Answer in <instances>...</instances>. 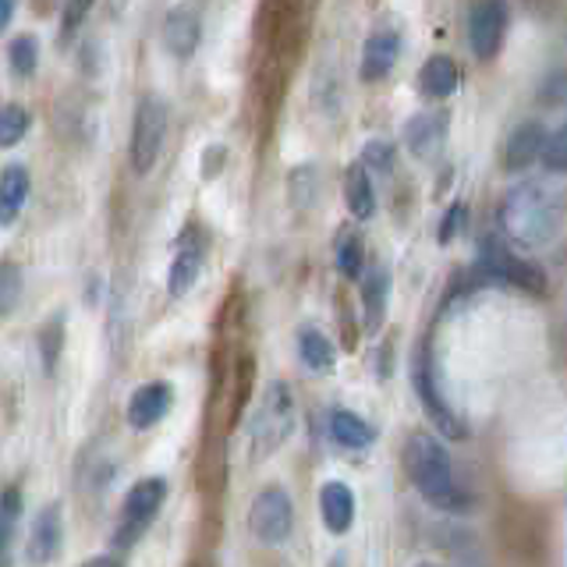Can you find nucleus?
Masks as SVG:
<instances>
[{"mask_svg": "<svg viewBox=\"0 0 567 567\" xmlns=\"http://www.w3.org/2000/svg\"><path fill=\"white\" fill-rule=\"evenodd\" d=\"M404 472L433 507L451 511V514L468 507V496L461 493L457 478H454L451 454L433 433H412V436H408V443H404Z\"/></svg>", "mask_w": 567, "mask_h": 567, "instance_id": "nucleus-1", "label": "nucleus"}, {"mask_svg": "<svg viewBox=\"0 0 567 567\" xmlns=\"http://www.w3.org/2000/svg\"><path fill=\"white\" fill-rule=\"evenodd\" d=\"M501 224L511 235V241H518L525 248H543L557 235L560 209H557V199L543 185L525 182V185H514L504 195Z\"/></svg>", "mask_w": 567, "mask_h": 567, "instance_id": "nucleus-2", "label": "nucleus"}, {"mask_svg": "<svg viewBox=\"0 0 567 567\" xmlns=\"http://www.w3.org/2000/svg\"><path fill=\"white\" fill-rule=\"evenodd\" d=\"M295 430V398L288 383H270L262 390V401L256 408L252 430H248V443H252V457L266 461L274 457L284 440Z\"/></svg>", "mask_w": 567, "mask_h": 567, "instance_id": "nucleus-3", "label": "nucleus"}, {"mask_svg": "<svg viewBox=\"0 0 567 567\" xmlns=\"http://www.w3.org/2000/svg\"><path fill=\"white\" fill-rule=\"evenodd\" d=\"M167 135V103L159 96H142L132 121V167L135 174H150Z\"/></svg>", "mask_w": 567, "mask_h": 567, "instance_id": "nucleus-4", "label": "nucleus"}, {"mask_svg": "<svg viewBox=\"0 0 567 567\" xmlns=\"http://www.w3.org/2000/svg\"><path fill=\"white\" fill-rule=\"evenodd\" d=\"M291 528H295V504L288 489L266 486L262 493H256L252 507H248V532L266 546H280L291 536Z\"/></svg>", "mask_w": 567, "mask_h": 567, "instance_id": "nucleus-5", "label": "nucleus"}, {"mask_svg": "<svg viewBox=\"0 0 567 567\" xmlns=\"http://www.w3.org/2000/svg\"><path fill=\"white\" fill-rule=\"evenodd\" d=\"M164 496H167V483L159 475L138 478V483L128 489V496H124L121 525L114 532V543L132 546L142 536V532L150 528V522L156 518V511H159V504H164Z\"/></svg>", "mask_w": 567, "mask_h": 567, "instance_id": "nucleus-6", "label": "nucleus"}, {"mask_svg": "<svg viewBox=\"0 0 567 567\" xmlns=\"http://www.w3.org/2000/svg\"><path fill=\"white\" fill-rule=\"evenodd\" d=\"M412 383H415V394L425 408V415L433 419V425L443 433V436H465V422L457 419V412L447 404L440 390V380H436V369H433V359H425V351L415 354V365H412Z\"/></svg>", "mask_w": 567, "mask_h": 567, "instance_id": "nucleus-7", "label": "nucleus"}, {"mask_svg": "<svg viewBox=\"0 0 567 567\" xmlns=\"http://www.w3.org/2000/svg\"><path fill=\"white\" fill-rule=\"evenodd\" d=\"M507 22H511V14L504 0H475L468 11V43L475 50V58L493 61L496 53H501Z\"/></svg>", "mask_w": 567, "mask_h": 567, "instance_id": "nucleus-8", "label": "nucleus"}, {"mask_svg": "<svg viewBox=\"0 0 567 567\" xmlns=\"http://www.w3.org/2000/svg\"><path fill=\"white\" fill-rule=\"evenodd\" d=\"M64 546V507L53 501V504H43L40 514L32 518V528H29V543H25V560L32 567H47L58 560Z\"/></svg>", "mask_w": 567, "mask_h": 567, "instance_id": "nucleus-9", "label": "nucleus"}, {"mask_svg": "<svg viewBox=\"0 0 567 567\" xmlns=\"http://www.w3.org/2000/svg\"><path fill=\"white\" fill-rule=\"evenodd\" d=\"M483 266H486L489 277L514 284V288H525V291H536V295L546 291V277H543L539 266H532L514 252H507L501 241H483Z\"/></svg>", "mask_w": 567, "mask_h": 567, "instance_id": "nucleus-10", "label": "nucleus"}, {"mask_svg": "<svg viewBox=\"0 0 567 567\" xmlns=\"http://www.w3.org/2000/svg\"><path fill=\"white\" fill-rule=\"evenodd\" d=\"M443 142H447V114L443 111H422L404 124V146L415 159H436Z\"/></svg>", "mask_w": 567, "mask_h": 567, "instance_id": "nucleus-11", "label": "nucleus"}, {"mask_svg": "<svg viewBox=\"0 0 567 567\" xmlns=\"http://www.w3.org/2000/svg\"><path fill=\"white\" fill-rule=\"evenodd\" d=\"M203 40V22H199V11L195 8H174L167 14V22H164V43L167 50L174 53L177 61H188L195 47H199Z\"/></svg>", "mask_w": 567, "mask_h": 567, "instance_id": "nucleus-12", "label": "nucleus"}, {"mask_svg": "<svg viewBox=\"0 0 567 567\" xmlns=\"http://www.w3.org/2000/svg\"><path fill=\"white\" fill-rule=\"evenodd\" d=\"M171 401H174V390L171 383H146L138 386L132 401H128V422L132 430H150V425H156L159 419H164L171 412Z\"/></svg>", "mask_w": 567, "mask_h": 567, "instance_id": "nucleus-13", "label": "nucleus"}, {"mask_svg": "<svg viewBox=\"0 0 567 567\" xmlns=\"http://www.w3.org/2000/svg\"><path fill=\"white\" fill-rule=\"evenodd\" d=\"M398 53H401L398 32L394 29H377L362 47V79L365 82L386 79L390 71H394V64H398Z\"/></svg>", "mask_w": 567, "mask_h": 567, "instance_id": "nucleus-14", "label": "nucleus"}, {"mask_svg": "<svg viewBox=\"0 0 567 567\" xmlns=\"http://www.w3.org/2000/svg\"><path fill=\"white\" fill-rule=\"evenodd\" d=\"M319 511H323V522L333 536H344V532L354 525V511H359V501H354V493L348 483H327L319 489Z\"/></svg>", "mask_w": 567, "mask_h": 567, "instance_id": "nucleus-15", "label": "nucleus"}, {"mask_svg": "<svg viewBox=\"0 0 567 567\" xmlns=\"http://www.w3.org/2000/svg\"><path fill=\"white\" fill-rule=\"evenodd\" d=\"M22 489H4L0 493V567L14 564V546H18V528H22Z\"/></svg>", "mask_w": 567, "mask_h": 567, "instance_id": "nucleus-16", "label": "nucleus"}, {"mask_svg": "<svg viewBox=\"0 0 567 567\" xmlns=\"http://www.w3.org/2000/svg\"><path fill=\"white\" fill-rule=\"evenodd\" d=\"M330 436L337 447H344V451H365L369 443L377 440V430H372L362 415L348 412V408H337L330 415Z\"/></svg>", "mask_w": 567, "mask_h": 567, "instance_id": "nucleus-17", "label": "nucleus"}, {"mask_svg": "<svg viewBox=\"0 0 567 567\" xmlns=\"http://www.w3.org/2000/svg\"><path fill=\"white\" fill-rule=\"evenodd\" d=\"M386 301H390V270L386 266H377L365 284H362V312H365V330L377 333L386 319Z\"/></svg>", "mask_w": 567, "mask_h": 567, "instance_id": "nucleus-18", "label": "nucleus"}, {"mask_svg": "<svg viewBox=\"0 0 567 567\" xmlns=\"http://www.w3.org/2000/svg\"><path fill=\"white\" fill-rule=\"evenodd\" d=\"M29 199V171L22 164H11L0 174V224H14Z\"/></svg>", "mask_w": 567, "mask_h": 567, "instance_id": "nucleus-19", "label": "nucleus"}, {"mask_svg": "<svg viewBox=\"0 0 567 567\" xmlns=\"http://www.w3.org/2000/svg\"><path fill=\"white\" fill-rule=\"evenodd\" d=\"M543 138H546L543 124H536V121H525V124H518V128L511 132V138H507V150H504L507 167H511V171H522V167H528L532 159L539 156Z\"/></svg>", "mask_w": 567, "mask_h": 567, "instance_id": "nucleus-20", "label": "nucleus"}, {"mask_svg": "<svg viewBox=\"0 0 567 567\" xmlns=\"http://www.w3.org/2000/svg\"><path fill=\"white\" fill-rule=\"evenodd\" d=\"M457 64L451 58H443V53H436V58H430L422 64L419 71V89L430 100H447L454 89H457Z\"/></svg>", "mask_w": 567, "mask_h": 567, "instance_id": "nucleus-21", "label": "nucleus"}, {"mask_svg": "<svg viewBox=\"0 0 567 567\" xmlns=\"http://www.w3.org/2000/svg\"><path fill=\"white\" fill-rule=\"evenodd\" d=\"M344 203L354 220H369L377 213V195H372V177L362 164H351L344 174Z\"/></svg>", "mask_w": 567, "mask_h": 567, "instance_id": "nucleus-22", "label": "nucleus"}, {"mask_svg": "<svg viewBox=\"0 0 567 567\" xmlns=\"http://www.w3.org/2000/svg\"><path fill=\"white\" fill-rule=\"evenodd\" d=\"M203 274V245H185L182 252L174 256L171 262V274H167V291L174 298H182L192 291V284L199 280Z\"/></svg>", "mask_w": 567, "mask_h": 567, "instance_id": "nucleus-23", "label": "nucleus"}, {"mask_svg": "<svg viewBox=\"0 0 567 567\" xmlns=\"http://www.w3.org/2000/svg\"><path fill=\"white\" fill-rule=\"evenodd\" d=\"M298 354H301V362H306V369H312V372H330L333 362H337L333 344L319 330H301L298 333Z\"/></svg>", "mask_w": 567, "mask_h": 567, "instance_id": "nucleus-24", "label": "nucleus"}, {"mask_svg": "<svg viewBox=\"0 0 567 567\" xmlns=\"http://www.w3.org/2000/svg\"><path fill=\"white\" fill-rule=\"evenodd\" d=\"M288 195L298 213L312 209V203L319 199V167L316 164H301L288 174Z\"/></svg>", "mask_w": 567, "mask_h": 567, "instance_id": "nucleus-25", "label": "nucleus"}, {"mask_svg": "<svg viewBox=\"0 0 567 567\" xmlns=\"http://www.w3.org/2000/svg\"><path fill=\"white\" fill-rule=\"evenodd\" d=\"M8 64L18 79H32V71L40 68V43H35V35H14L8 47Z\"/></svg>", "mask_w": 567, "mask_h": 567, "instance_id": "nucleus-26", "label": "nucleus"}, {"mask_svg": "<svg viewBox=\"0 0 567 567\" xmlns=\"http://www.w3.org/2000/svg\"><path fill=\"white\" fill-rule=\"evenodd\" d=\"M29 132V111L22 103H8L0 106V150H11L25 138Z\"/></svg>", "mask_w": 567, "mask_h": 567, "instance_id": "nucleus-27", "label": "nucleus"}, {"mask_svg": "<svg viewBox=\"0 0 567 567\" xmlns=\"http://www.w3.org/2000/svg\"><path fill=\"white\" fill-rule=\"evenodd\" d=\"M22 288H25L22 266L0 262V316H11L18 309V301H22Z\"/></svg>", "mask_w": 567, "mask_h": 567, "instance_id": "nucleus-28", "label": "nucleus"}, {"mask_svg": "<svg viewBox=\"0 0 567 567\" xmlns=\"http://www.w3.org/2000/svg\"><path fill=\"white\" fill-rule=\"evenodd\" d=\"M539 156H543L546 171L560 174V171L567 167V132H564V128L549 132V135L543 138V146H539Z\"/></svg>", "mask_w": 567, "mask_h": 567, "instance_id": "nucleus-29", "label": "nucleus"}, {"mask_svg": "<svg viewBox=\"0 0 567 567\" xmlns=\"http://www.w3.org/2000/svg\"><path fill=\"white\" fill-rule=\"evenodd\" d=\"M337 270L344 277H362V241L354 235H344L337 241Z\"/></svg>", "mask_w": 567, "mask_h": 567, "instance_id": "nucleus-30", "label": "nucleus"}, {"mask_svg": "<svg viewBox=\"0 0 567 567\" xmlns=\"http://www.w3.org/2000/svg\"><path fill=\"white\" fill-rule=\"evenodd\" d=\"M40 341H43V362H47V369H53V362H58V351H61V341H64V323H61V316H53L50 323L43 327Z\"/></svg>", "mask_w": 567, "mask_h": 567, "instance_id": "nucleus-31", "label": "nucleus"}, {"mask_svg": "<svg viewBox=\"0 0 567 567\" xmlns=\"http://www.w3.org/2000/svg\"><path fill=\"white\" fill-rule=\"evenodd\" d=\"M394 164V150L386 142H369L365 153H362V167H377V171H390Z\"/></svg>", "mask_w": 567, "mask_h": 567, "instance_id": "nucleus-32", "label": "nucleus"}, {"mask_svg": "<svg viewBox=\"0 0 567 567\" xmlns=\"http://www.w3.org/2000/svg\"><path fill=\"white\" fill-rule=\"evenodd\" d=\"M465 217H468V206L465 203H454L451 209H447V217H443V227H440V241L447 245L461 227H465Z\"/></svg>", "mask_w": 567, "mask_h": 567, "instance_id": "nucleus-33", "label": "nucleus"}, {"mask_svg": "<svg viewBox=\"0 0 567 567\" xmlns=\"http://www.w3.org/2000/svg\"><path fill=\"white\" fill-rule=\"evenodd\" d=\"M89 8H93V0H68V4H64V35H71L85 22Z\"/></svg>", "mask_w": 567, "mask_h": 567, "instance_id": "nucleus-34", "label": "nucleus"}, {"mask_svg": "<svg viewBox=\"0 0 567 567\" xmlns=\"http://www.w3.org/2000/svg\"><path fill=\"white\" fill-rule=\"evenodd\" d=\"M14 8H18V0H0V35H4V29L11 25Z\"/></svg>", "mask_w": 567, "mask_h": 567, "instance_id": "nucleus-35", "label": "nucleus"}, {"mask_svg": "<svg viewBox=\"0 0 567 567\" xmlns=\"http://www.w3.org/2000/svg\"><path fill=\"white\" fill-rule=\"evenodd\" d=\"M82 567H121L117 557H93V560H85Z\"/></svg>", "mask_w": 567, "mask_h": 567, "instance_id": "nucleus-36", "label": "nucleus"}, {"mask_svg": "<svg viewBox=\"0 0 567 567\" xmlns=\"http://www.w3.org/2000/svg\"><path fill=\"white\" fill-rule=\"evenodd\" d=\"M419 567H440V564H419Z\"/></svg>", "mask_w": 567, "mask_h": 567, "instance_id": "nucleus-37", "label": "nucleus"}]
</instances>
